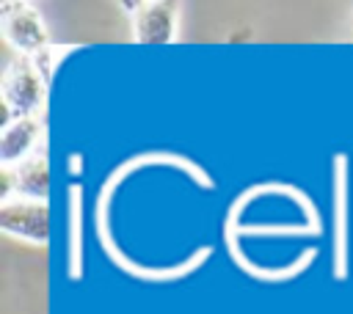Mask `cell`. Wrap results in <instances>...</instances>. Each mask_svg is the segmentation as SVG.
Returning a JSON list of instances; mask_svg holds the SVG:
<instances>
[{"label":"cell","instance_id":"6da1fadb","mask_svg":"<svg viewBox=\"0 0 353 314\" xmlns=\"http://www.w3.org/2000/svg\"><path fill=\"white\" fill-rule=\"evenodd\" d=\"M0 91H3V105H6L3 124L14 121V118H25V116H39L47 102V83L36 72L33 61H28L22 55H17L6 63Z\"/></svg>","mask_w":353,"mask_h":314},{"label":"cell","instance_id":"7a4b0ae2","mask_svg":"<svg viewBox=\"0 0 353 314\" xmlns=\"http://www.w3.org/2000/svg\"><path fill=\"white\" fill-rule=\"evenodd\" d=\"M0 33L11 50L25 55H39L50 47V30L44 25L41 11L33 3L19 0H3L0 3Z\"/></svg>","mask_w":353,"mask_h":314},{"label":"cell","instance_id":"3957f363","mask_svg":"<svg viewBox=\"0 0 353 314\" xmlns=\"http://www.w3.org/2000/svg\"><path fill=\"white\" fill-rule=\"evenodd\" d=\"M130 14L132 41L138 44H171L179 33V6L168 0H143V3H121Z\"/></svg>","mask_w":353,"mask_h":314},{"label":"cell","instance_id":"277c9868","mask_svg":"<svg viewBox=\"0 0 353 314\" xmlns=\"http://www.w3.org/2000/svg\"><path fill=\"white\" fill-rule=\"evenodd\" d=\"M0 229L28 245L50 242V207L47 201L14 196L0 204Z\"/></svg>","mask_w":353,"mask_h":314},{"label":"cell","instance_id":"5b68a950","mask_svg":"<svg viewBox=\"0 0 353 314\" xmlns=\"http://www.w3.org/2000/svg\"><path fill=\"white\" fill-rule=\"evenodd\" d=\"M44 138V127H41V116H25V118H14L8 124H3L0 132V163L3 168H14L22 160H28L30 154H36Z\"/></svg>","mask_w":353,"mask_h":314},{"label":"cell","instance_id":"8992f818","mask_svg":"<svg viewBox=\"0 0 353 314\" xmlns=\"http://www.w3.org/2000/svg\"><path fill=\"white\" fill-rule=\"evenodd\" d=\"M11 174H14L17 196L47 201V196H50V160H47L44 149H39L36 154H30L19 165H14Z\"/></svg>","mask_w":353,"mask_h":314}]
</instances>
